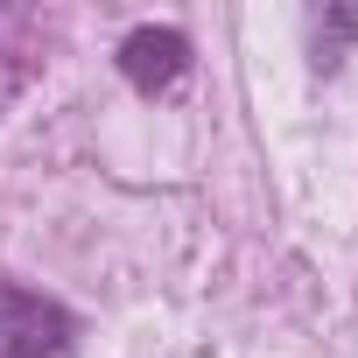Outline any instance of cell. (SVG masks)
<instances>
[{"mask_svg": "<svg viewBox=\"0 0 358 358\" xmlns=\"http://www.w3.org/2000/svg\"><path fill=\"white\" fill-rule=\"evenodd\" d=\"M71 337V316L15 281H0V358H57Z\"/></svg>", "mask_w": 358, "mask_h": 358, "instance_id": "6da1fadb", "label": "cell"}, {"mask_svg": "<svg viewBox=\"0 0 358 358\" xmlns=\"http://www.w3.org/2000/svg\"><path fill=\"white\" fill-rule=\"evenodd\" d=\"M183 64H190V43L176 36V29H134V36L120 43V71H127L141 92L176 85V78H183Z\"/></svg>", "mask_w": 358, "mask_h": 358, "instance_id": "7a4b0ae2", "label": "cell"}]
</instances>
